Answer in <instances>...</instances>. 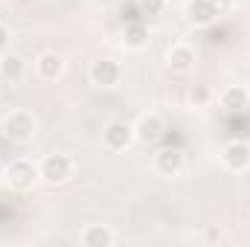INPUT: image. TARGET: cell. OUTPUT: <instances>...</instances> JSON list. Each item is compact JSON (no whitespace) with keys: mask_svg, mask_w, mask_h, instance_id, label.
Segmentation results:
<instances>
[{"mask_svg":"<svg viewBox=\"0 0 250 247\" xmlns=\"http://www.w3.org/2000/svg\"><path fill=\"white\" fill-rule=\"evenodd\" d=\"M102 143H105L108 151H125V148H131V143H134V125L125 123V120L108 123L105 131H102Z\"/></svg>","mask_w":250,"mask_h":247,"instance_id":"cell-7","label":"cell"},{"mask_svg":"<svg viewBox=\"0 0 250 247\" xmlns=\"http://www.w3.org/2000/svg\"><path fill=\"white\" fill-rule=\"evenodd\" d=\"M38 172H41V181L50 186H64L73 178V160L67 154H47L41 163H38Z\"/></svg>","mask_w":250,"mask_h":247,"instance_id":"cell-3","label":"cell"},{"mask_svg":"<svg viewBox=\"0 0 250 247\" xmlns=\"http://www.w3.org/2000/svg\"><path fill=\"white\" fill-rule=\"evenodd\" d=\"M184 15H187L189 23H195V26H209V23L218 18V12H215L212 0H187Z\"/></svg>","mask_w":250,"mask_h":247,"instance_id":"cell-10","label":"cell"},{"mask_svg":"<svg viewBox=\"0 0 250 247\" xmlns=\"http://www.w3.org/2000/svg\"><path fill=\"white\" fill-rule=\"evenodd\" d=\"M212 6H215V12H218V15H227V12H233V9H236V0H212Z\"/></svg>","mask_w":250,"mask_h":247,"instance_id":"cell-18","label":"cell"},{"mask_svg":"<svg viewBox=\"0 0 250 247\" xmlns=\"http://www.w3.org/2000/svg\"><path fill=\"white\" fill-rule=\"evenodd\" d=\"M0 134H3L9 143H15V145H26V143H32L35 134H38V120H35L32 111L15 108V111H9V114L0 120Z\"/></svg>","mask_w":250,"mask_h":247,"instance_id":"cell-1","label":"cell"},{"mask_svg":"<svg viewBox=\"0 0 250 247\" xmlns=\"http://www.w3.org/2000/svg\"><path fill=\"white\" fill-rule=\"evenodd\" d=\"M87 76H90V84L111 90V87H120V82H123V64L117 59H96V62H90Z\"/></svg>","mask_w":250,"mask_h":247,"instance_id":"cell-4","label":"cell"},{"mask_svg":"<svg viewBox=\"0 0 250 247\" xmlns=\"http://www.w3.org/2000/svg\"><path fill=\"white\" fill-rule=\"evenodd\" d=\"M9 41H12V32H9V26H6V23H0V56L9 50Z\"/></svg>","mask_w":250,"mask_h":247,"instance_id":"cell-19","label":"cell"},{"mask_svg":"<svg viewBox=\"0 0 250 247\" xmlns=\"http://www.w3.org/2000/svg\"><path fill=\"white\" fill-rule=\"evenodd\" d=\"M0 3H3V0H0Z\"/></svg>","mask_w":250,"mask_h":247,"instance_id":"cell-20","label":"cell"},{"mask_svg":"<svg viewBox=\"0 0 250 247\" xmlns=\"http://www.w3.org/2000/svg\"><path fill=\"white\" fill-rule=\"evenodd\" d=\"M166 67L172 70V73H189L192 67H195V50L184 44V41H178V44H172L169 50H166Z\"/></svg>","mask_w":250,"mask_h":247,"instance_id":"cell-8","label":"cell"},{"mask_svg":"<svg viewBox=\"0 0 250 247\" xmlns=\"http://www.w3.org/2000/svg\"><path fill=\"white\" fill-rule=\"evenodd\" d=\"M143 9H146V15H163L166 0H143Z\"/></svg>","mask_w":250,"mask_h":247,"instance_id":"cell-17","label":"cell"},{"mask_svg":"<svg viewBox=\"0 0 250 247\" xmlns=\"http://www.w3.org/2000/svg\"><path fill=\"white\" fill-rule=\"evenodd\" d=\"M218 102L227 111H242V108H248V102H250V90L245 84H230V87H224V93L218 96Z\"/></svg>","mask_w":250,"mask_h":247,"instance_id":"cell-13","label":"cell"},{"mask_svg":"<svg viewBox=\"0 0 250 247\" xmlns=\"http://www.w3.org/2000/svg\"><path fill=\"white\" fill-rule=\"evenodd\" d=\"M35 70H38L41 79L53 82V79H59V76L64 73V59L56 53V50H47V53H41V56L35 59Z\"/></svg>","mask_w":250,"mask_h":247,"instance_id":"cell-12","label":"cell"},{"mask_svg":"<svg viewBox=\"0 0 250 247\" xmlns=\"http://www.w3.org/2000/svg\"><path fill=\"white\" fill-rule=\"evenodd\" d=\"M166 134V123L160 114H143L137 123H134V140L143 143V145H154L160 143Z\"/></svg>","mask_w":250,"mask_h":247,"instance_id":"cell-6","label":"cell"},{"mask_svg":"<svg viewBox=\"0 0 250 247\" xmlns=\"http://www.w3.org/2000/svg\"><path fill=\"white\" fill-rule=\"evenodd\" d=\"M123 41H125L128 50H143V47L148 44V26H146V23H128Z\"/></svg>","mask_w":250,"mask_h":247,"instance_id":"cell-15","label":"cell"},{"mask_svg":"<svg viewBox=\"0 0 250 247\" xmlns=\"http://www.w3.org/2000/svg\"><path fill=\"white\" fill-rule=\"evenodd\" d=\"M23 73H26V62H23V56L9 53V50L0 56V76H3V79L18 82V79H23Z\"/></svg>","mask_w":250,"mask_h":247,"instance_id":"cell-14","label":"cell"},{"mask_svg":"<svg viewBox=\"0 0 250 247\" xmlns=\"http://www.w3.org/2000/svg\"><path fill=\"white\" fill-rule=\"evenodd\" d=\"M38 181H41V172H38V166L32 160L21 157V160H12L6 166V184L12 186L15 192H29Z\"/></svg>","mask_w":250,"mask_h":247,"instance_id":"cell-2","label":"cell"},{"mask_svg":"<svg viewBox=\"0 0 250 247\" xmlns=\"http://www.w3.org/2000/svg\"><path fill=\"white\" fill-rule=\"evenodd\" d=\"M221 166L233 175H242L250 169V143L248 140H230L221 148Z\"/></svg>","mask_w":250,"mask_h":247,"instance_id":"cell-5","label":"cell"},{"mask_svg":"<svg viewBox=\"0 0 250 247\" xmlns=\"http://www.w3.org/2000/svg\"><path fill=\"white\" fill-rule=\"evenodd\" d=\"M154 169L163 178H178L184 172V154L178 148H163L154 154Z\"/></svg>","mask_w":250,"mask_h":247,"instance_id":"cell-9","label":"cell"},{"mask_svg":"<svg viewBox=\"0 0 250 247\" xmlns=\"http://www.w3.org/2000/svg\"><path fill=\"white\" fill-rule=\"evenodd\" d=\"M79 242L84 247H111V245H117V233L108 224H90V227L82 230Z\"/></svg>","mask_w":250,"mask_h":247,"instance_id":"cell-11","label":"cell"},{"mask_svg":"<svg viewBox=\"0 0 250 247\" xmlns=\"http://www.w3.org/2000/svg\"><path fill=\"white\" fill-rule=\"evenodd\" d=\"M209 102H212V90H209L207 84L189 87V105H192V108H207Z\"/></svg>","mask_w":250,"mask_h":247,"instance_id":"cell-16","label":"cell"}]
</instances>
